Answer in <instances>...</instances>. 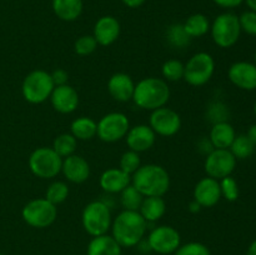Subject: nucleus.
I'll return each mask as SVG.
<instances>
[{
	"instance_id": "obj_1",
	"label": "nucleus",
	"mask_w": 256,
	"mask_h": 255,
	"mask_svg": "<svg viewBox=\"0 0 256 255\" xmlns=\"http://www.w3.org/2000/svg\"><path fill=\"white\" fill-rule=\"evenodd\" d=\"M148 229V222L139 212L122 210L112 222V236L122 248L139 244Z\"/></svg>"
},
{
	"instance_id": "obj_2",
	"label": "nucleus",
	"mask_w": 256,
	"mask_h": 255,
	"mask_svg": "<svg viewBox=\"0 0 256 255\" xmlns=\"http://www.w3.org/2000/svg\"><path fill=\"white\" fill-rule=\"evenodd\" d=\"M132 184L144 196H164L170 188V175L162 165H140L132 175Z\"/></svg>"
},
{
	"instance_id": "obj_3",
	"label": "nucleus",
	"mask_w": 256,
	"mask_h": 255,
	"mask_svg": "<svg viewBox=\"0 0 256 255\" xmlns=\"http://www.w3.org/2000/svg\"><path fill=\"white\" fill-rule=\"evenodd\" d=\"M170 99V88L164 79L155 76L144 78L135 84L132 102L144 110L159 109L166 105Z\"/></svg>"
},
{
	"instance_id": "obj_4",
	"label": "nucleus",
	"mask_w": 256,
	"mask_h": 255,
	"mask_svg": "<svg viewBox=\"0 0 256 255\" xmlns=\"http://www.w3.org/2000/svg\"><path fill=\"white\" fill-rule=\"evenodd\" d=\"M54 88L50 72L38 69L30 72L22 80V92L30 104H42L49 99Z\"/></svg>"
},
{
	"instance_id": "obj_5",
	"label": "nucleus",
	"mask_w": 256,
	"mask_h": 255,
	"mask_svg": "<svg viewBox=\"0 0 256 255\" xmlns=\"http://www.w3.org/2000/svg\"><path fill=\"white\" fill-rule=\"evenodd\" d=\"M82 222L85 232L92 238L106 234L112 228V210L102 200H94L82 210Z\"/></svg>"
},
{
	"instance_id": "obj_6",
	"label": "nucleus",
	"mask_w": 256,
	"mask_h": 255,
	"mask_svg": "<svg viewBox=\"0 0 256 255\" xmlns=\"http://www.w3.org/2000/svg\"><path fill=\"white\" fill-rule=\"evenodd\" d=\"M29 169L40 179H52L62 172V158L54 152L52 148H36L28 159Z\"/></svg>"
},
{
	"instance_id": "obj_7",
	"label": "nucleus",
	"mask_w": 256,
	"mask_h": 255,
	"mask_svg": "<svg viewBox=\"0 0 256 255\" xmlns=\"http://www.w3.org/2000/svg\"><path fill=\"white\" fill-rule=\"evenodd\" d=\"M210 32L215 44L222 49L234 46L242 34L239 16L232 12L218 15L210 25Z\"/></svg>"
},
{
	"instance_id": "obj_8",
	"label": "nucleus",
	"mask_w": 256,
	"mask_h": 255,
	"mask_svg": "<svg viewBox=\"0 0 256 255\" xmlns=\"http://www.w3.org/2000/svg\"><path fill=\"white\" fill-rule=\"evenodd\" d=\"M184 65V80L192 86H202L209 82L215 72L214 58L205 52L194 54Z\"/></svg>"
},
{
	"instance_id": "obj_9",
	"label": "nucleus",
	"mask_w": 256,
	"mask_h": 255,
	"mask_svg": "<svg viewBox=\"0 0 256 255\" xmlns=\"http://www.w3.org/2000/svg\"><path fill=\"white\" fill-rule=\"evenodd\" d=\"M22 216L30 226L44 229L55 222L58 216V208L56 205L48 202L45 198H38L24 205Z\"/></svg>"
},
{
	"instance_id": "obj_10",
	"label": "nucleus",
	"mask_w": 256,
	"mask_h": 255,
	"mask_svg": "<svg viewBox=\"0 0 256 255\" xmlns=\"http://www.w3.org/2000/svg\"><path fill=\"white\" fill-rule=\"evenodd\" d=\"M129 129V119L124 112H109L96 122V136L104 142H116L126 136Z\"/></svg>"
},
{
	"instance_id": "obj_11",
	"label": "nucleus",
	"mask_w": 256,
	"mask_h": 255,
	"mask_svg": "<svg viewBox=\"0 0 256 255\" xmlns=\"http://www.w3.org/2000/svg\"><path fill=\"white\" fill-rule=\"evenodd\" d=\"M236 162L238 160L229 149H214L205 158V172L208 176L222 180V178L232 174L236 166Z\"/></svg>"
},
{
	"instance_id": "obj_12",
	"label": "nucleus",
	"mask_w": 256,
	"mask_h": 255,
	"mask_svg": "<svg viewBox=\"0 0 256 255\" xmlns=\"http://www.w3.org/2000/svg\"><path fill=\"white\" fill-rule=\"evenodd\" d=\"M179 232L169 225H160L154 228L148 236V245L150 250L159 254H172L180 246Z\"/></svg>"
},
{
	"instance_id": "obj_13",
	"label": "nucleus",
	"mask_w": 256,
	"mask_h": 255,
	"mask_svg": "<svg viewBox=\"0 0 256 255\" xmlns=\"http://www.w3.org/2000/svg\"><path fill=\"white\" fill-rule=\"evenodd\" d=\"M149 126L160 136H172L182 128V118L175 110L162 106L152 110L149 118Z\"/></svg>"
},
{
	"instance_id": "obj_14",
	"label": "nucleus",
	"mask_w": 256,
	"mask_h": 255,
	"mask_svg": "<svg viewBox=\"0 0 256 255\" xmlns=\"http://www.w3.org/2000/svg\"><path fill=\"white\" fill-rule=\"evenodd\" d=\"M228 78L236 88L242 90L256 89V65L249 62H236L230 65Z\"/></svg>"
},
{
	"instance_id": "obj_15",
	"label": "nucleus",
	"mask_w": 256,
	"mask_h": 255,
	"mask_svg": "<svg viewBox=\"0 0 256 255\" xmlns=\"http://www.w3.org/2000/svg\"><path fill=\"white\" fill-rule=\"evenodd\" d=\"M192 196L195 202L202 205V208H212L222 198L219 180L210 176L200 179L195 185Z\"/></svg>"
},
{
	"instance_id": "obj_16",
	"label": "nucleus",
	"mask_w": 256,
	"mask_h": 255,
	"mask_svg": "<svg viewBox=\"0 0 256 255\" xmlns=\"http://www.w3.org/2000/svg\"><path fill=\"white\" fill-rule=\"evenodd\" d=\"M49 99L54 110L60 114H72L79 105V94L69 84L55 86Z\"/></svg>"
},
{
	"instance_id": "obj_17",
	"label": "nucleus",
	"mask_w": 256,
	"mask_h": 255,
	"mask_svg": "<svg viewBox=\"0 0 256 255\" xmlns=\"http://www.w3.org/2000/svg\"><path fill=\"white\" fill-rule=\"evenodd\" d=\"M122 26L116 18L112 15H105L99 18L94 25V32L92 36L96 40L98 45L102 46H109L112 42H115L119 38Z\"/></svg>"
},
{
	"instance_id": "obj_18",
	"label": "nucleus",
	"mask_w": 256,
	"mask_h": 255,
	"mask_svg": "<svg viewBox=\"0 0 256 255\" xmlns=\"http://www.w3.org/2000/svg\"><path fill=\"white\" fill-rule=\"evenodd\" d=\"M155 139H156V134L154 132V130L149 125L145 124H139L130 128L125 136L129 150L136 152L139 154L152 149V145L155 144Z\"/></svg>"
},
{
	"instance_id": "obj_19",
	"label": "nucleus",
	"mask_w": 256,
	"mask_h": 255,
	"mask_svg": "<svg viewBox=\"0 0 256 255\" xmlns=\"http://www.w3.org/2000/svg\"><path fill=\"white\" fill-rule=\"evenodd\" d=\"M62 172L68 182L82 184L90 176V165L82 156L72 154L62 159Z\"/></svg>"
},
{
	"instance_id": "obj_20",
	"label": "nucleus",
	"mask_w": 256,
	"mask_h": 255,
	"mask_svg": "<svg viewBox=\"0 0 256 255\" xmlns=\"http://www.w3.org/2000/svg\"><path fill=\"white\" fill-rule=\"evenodd\" d=\"M135 82L132 76L125 72H115L108 82V92L112 99L120 102H126L132 100Z\"/></svg>"
},
{
	"instance_id": "obj_21",
	"label": "nucleus",
	"mask_w": 256,
	"mask_h": 255,
	"mask_svg": "<svg viewBox=\"0 0 256 255\" xmlns=\"http://www.w3.org/2000/svg\"><path fill=\"white\" fill-rule=\"evenodd\" d=\"M100 186L106 194H120L129 184L132 176L120 168H110L100 175Z\"/></svg>"
},
{
	"instance_id": "obj_22",
	"label": "nucleus",
	"mask_w": 256,
	"mask_h": 255,
	"mask_svg": "<svg viewBox=\"0 0 256 255\" xmlns=\"http://www.w3.org/2000/svg\"><path fill=\"white\" fill-rule=\"evenodd\" d=\"M235 136H236V132L229 122L214 124L209 134V139L215 149H229Z\"/></svg>"
},
{
	"instance_id": "obj_23",
	"label": "nucleus",
	"mask_w": 256,
	"mask_h": 255,
	"mask_svg": "<svg viewBox=\"0 0 256 255\" xmlns=\"http://www.w3.org/2000/svg\"><path fill=\"white\" fill-rule=\"evenodd\" d=\"M54 14L62 22H74L82 15L84 4L82 0H52Z\"/></svg>"
},
{
	"instance_id": "obj_24",
	"label": "nucleus",
	"mask_w": 256,
	"mask_h": 255,
	"mask_svg": "<svg viewBox=\"0 0 256 255\" xmlns=\"http://www.w3.org/2000/svg\"><path fill=\"white\" fill-rule=\"evenodd\" d=\"M88 255H122V246L112 235H99L88 245Z\"/></svg>"
},
{
	"instance_id": "obj_25",
	"label": "nucleus",
	"mask_w": 256,
	"mask_h": 255,
	"mask_svg": "<svg viewBox=\"0 0 256 255\" xmlns=\"http://www.w3.org/2000/svg\"><path fill=\"white\" fill-rule=\"evenodd\" d=\"M166 212V202L162 196H144L139 212L148 222H158Z\"/></svg>"
},
{
	"instance_id": "obj_26",
	"label": "nucleus",
	"mask_w": 256,
	"mask_h": 255,
	"mask_svg": "<svg viewBox=\"0 0 256 255\" xmlns=\"http://www.w3.org/2000/svg\"><path fill=\"white\" fill-rule=\"evenodd\" d=\"M70 134L76 140H90L96 136V122L89 116H80L72 120Z\"/></svg>"
},
{
	"instance_id": "obj_27",
	"label": "nucleus",
	"mask_w": 256,
	"mask_h": 255,
	"mask_svg": "<svg viewBox=\"0 0 256 255\" xmlns=\"http://www.w3.org/2000/svg\"><path fill=\"white\" fill-rule=\"evenodd\" d=\"M184 29L192 39L194 38H202L210 32V22L206 15L202 12L190 15L184 22Z\"/></svg>"
},
{
	"instance_id": "obj_28",
	"label": "nucleus",
	"mask_w": 256,
	"mask_h": 255,
	"mask_svg": "<svg viewBox=\"0 0 256 255\" xmlns=\"http://www.w3.org/2000/svg\"><path fill=\"white\" fill-rule=\"evenodd\" d=\"M144 200V195L136 189L132 184H129L120 192V204L124 210L139 212L140 205Z\"/></svg>"
},
{
	"instance_id": "obj_29",
	"label": "nucleus",
	"mask_w": 256,
	"mask_h": 255,
	"mask_svg": "<svg viewBox=\"0 0 256 255\" xmlns=\"http://www.w3.org/2000/svg\"><path fill=\"white\" fill-rule=\"evenodd\" d=\"M229 150L232 152V154L234 155L235 159L244 160L254 154L255 145L250 142V139L248 138L246 134H242L235 136L234 142L230 145Z\"/></svg>"
},
{
	"instance_id": "obj_30",
	"label": "nucleus",
	"mask_w": 256,
	"mask_h": 255,
	"mask_svg": "<svg viewBox=\"0 0 256 255\" xmlns=\"http://www.w3.org/2000/svg\"><path fill=\"white\" fill-rule=\"evenodd\" d=\"M78 146V140L72 136L70 132H64V134L58 135L52 142V149L62 159L66 156H70L75 152Z\"/></svg>"
},
{
	"instance_id": "obj_31",
	"label": "nucleus",
	"mask_w": 256,
	"mask_h": 255,
	"mask_svg": "<svg viewBox=\"0 0 256 255\" xmlns=\"http://www.w3.org/2000/svg\"><path fill=\"white\" fill-rule=\"evenodd\" d=\"M166 40L175 49H184L192 42L182 24H172L166 29Z\"/></svg>"
},
{
	"instance_id": "obj_32",
	"label": "nucleus",
	"mask_w": 256,
	"mask_h": 255,
	"mask_svg": "<svg viewBox=\"0 0 256 255\" xmlns=\"http://www.w3.org/2000/svg\"><path fill=\"white\" fill-rule=\"evenodd\" d=\"M69 195V186L64 182H52L48 186L45 192V199L54 205H59L68 199Z\"/></svg>"
},
{
	"instance_id": "obj_33",
	"label": "nucleus",
	"mask_w": 256,
	"mask_h": 255,
	"mask_svg": "<svg viewBox=\"0 0 256 255\" xmlns=\"http://www.w3.org/2000/svg\"><path fill=\"white\" fill-rule=\"evenodd\" d=\"M185 65L178 59H170L162 64V74L168 82H179L184 79Z\"/></svg>"
},
{
	"instance_id": "obj_34",
	"label": "nucleus",
	"mask_w": 256,
	"mask_h": 255,
	"mask_svg": "<svg viewBox=\"0 0 256 255\" xmlns=\"http://www.w3.org/2000/svg\"><path fill=\"white\" fill-rule=\"evenodd\" d=\"M229 115L230 112L228 106L222 102H219V100H215V102H210L206 109V119L212 125L218 124V122H228Z\"/></svg>"
},
{
	"instance_id": "obj_35",
	"label": "nucleus",
	"mask_w": 256,
	"mask_h": 255,
	"mask_svg": "<svg viewBox=\"0 0 256 255\" xmlns=\"http://www.w3.org/2000/svg\"><path fill=\"white\" fill-rule=\"evenodd\" d=\"M142 165V160H140L139 152H132V150H128L120 158L119 168L125 172L126 174H129L132 176L135 172L140 168Z\"/></svg>"
},
{
	"instance_id": "obj_36",
	"label": "nucleus",
	"mask_w": 256,
	"mask_h": 255,
	"mask_svg": "<svg viewBox=\"0 0 256 255\" xmlns=\"http://www.w3.org/2000/svg\"><path fill=\"white\" fill-rule=\"evenodd\" d=\"M219 182L220 190H222V196L225 198L230 202H236L240 194L239 185H238L236 180L232 175H229V176L222 178V180H219Z\"/></svg>"
},
{
	"instance_id": "obj_37",
	"label": "nucleus",
	"mask_w": 256,
	"mask_h": 255,
	"mask_svg": "<svg viewBox=\"0 0 256 255\" xmlns=\"http://www.w3.org/2000/svg\"><path fill=\"white\" fill-rule=\"evenodd\" d=\"M98 48V42L92 35H82L74 42V52L80 56H86L94 52Z\"/></svg>"
},
{
	"instance_id": "obj_38",
	"label": "nucleus",
	"mask_w": 256,
	"mask_h": 255,
	"mask_svg": "<svg viewBox=\"0 0 256 255\" xmlns=\"http://www.w3.org/2000/svg\"><path fill=\"white\" fill-rule=\"evenodd\" d=\"M174 255H210V250L202 242H192L178 248Z\"/></svg>"
},
{
	"instance_id": "obj_39",
	"label": "nucleus",
	"mask_w": 256,
	"mask_h": 255,
	"mask_svg": "<svg viewBox=\"0 0 256 255\" xmlns=\"http://www.w3.org/2000/svg\"><path fill=\"white\" fill-rule=\"evenodd\" d=\"M240 28L242 32H246L248 35L256 36V12L248 10L239 16Z\"/></svg>"
},
{
	"instance_id": "obj_40",
	"label": "nucleus",
	"mask_w": 256,
	"mask_h": 255,
	"mask_svg": "<svg viewBox=\"0 0 256 255\" xmlns=\"http://www.w3.org/2000/svg\"><path fill=\"white\" fill-rule=\"evenodd\" d=\"M52 79L54 82L55 86H60V85L68 84V80H69V74H68L66 70L64 69H56L52 72Z\"/></svg>"
},
{
	"instance_id": "obj_41",
	"label": "nucleus",
	"mask_w": 256,
	"mask_h": 255,
	"mask_svg": "<svg viewBox=\"0 0 256 255\" xmlns=\"http://www.w3.org/2000/svg\"><path fill=\"white\" fill-rule=\"evenodd\" d=\"M198 149H199V152H202V154H210V152H212V150L215 149L214 146H212V142H210L209 138H202V139L198 142Z\"/></svg>"
},
{
	"instance_id": "obj_42",
	"label": "nucleus",
	"mask_w": 256,
	"mask_h": 255,
	"mask_svg": "<svg viewBox=\"0 0 256 255\" xmlns=\"http://www.w3.org/2000/svg\"><path fill=\"white\" fill-rule=\"evenodd\" d=\"M212 2L222 9H232V8L240 6L244 0H212Z\"/></svg>"
},
{
	"instance_id": "obj_43",
	"label": "nucleus",
	"mask_w": 256,
	"mask_h": 255,
	"mask_svg": "<svg viewBox=\"0 0 256 255\" xmlns=\"http://www.w3.org/2000/svg\"><path fill=\"white\" fill-rule=\"evenodd\" d=\"M122 4L126 5L130 9H136V8H140L142 5H144V2L146 0H122Z\"/></svg>"
},
{
	"instance_id": "obj_44",
	"label": "nucleus",
	"mask_w": 256,
	"mask_h": 255,
	"mask_svg": "<svg viewBox=\"0 0 256 255\" xmlns=\"http://www.w3.org/2000/svg\"><path fill=\"white\" fill-rule=\"evenodd\" d=\"M246 135H248V138H249V139H250V142H252V144L255 145V148H256V124L252 125V126L249 128V130H248Z\"/></svg>"
},
{
	"instance_id": "obj_45",
	"label": "nucleus",
	"mask_w": 256,
	"mask_h": 255,
	"mask_svg": "<svg viewBox=\"0 0 256 255\" xmlns=\"http://www.w3.org/2000/svg\"><path fill=\"white\" fill-rule=\"evenodd\" d=\"M189 210L192 212H199L200 210H202V205L192 199V202H190V204H189Z\"/></svg>"
},
{
	"instance_id": "obj_46",
	"label": "nucleus",
	"mask_w": 256,
	"mask_h": 255,
	"mask_svg": "<svg viewBox=\"0 0 256 255\" xmlns=\"http://www.w3.org/2000/svg\"><path fill=\"white\" fill-rule=\"evenodd\" d=\"M246 255H256V240H254V242L250 244Z\"/></svg>"
},
{
	"instance_id": "obj_47",
	"label": "nucleus",
	"mask_w": 256,
	"mask_h": 255,
	"mask_svg": "<svg viewBox=\"0 0 256 255\" xmlns=\"http://www.w3.org/2000/svg\"><path fill=\"white\" fill-rule=\"evenodd\" d=\"M244 2H246L249 10H252V12H256V0H244Z\"/></svg>"
},
{
	"instance_id": "obj_48",
	"label": "nucleus",
	"mask_w": 256,
	"mask_h": 255,
	"mask_svg": "<svg viewBox=\"0 0 256 255\" xmlns=\"http://www.w3.org/2000/svg\"><path fill=\"white\" fill-rule=\"evenodd\" d=\"M254 112H255V115H256V102H255V104H254Z\"/></svg>"
},
{
	"instance_id": "obj_49",
	"label": "nucleus",
	"mask_w": 256,
	"mask_h": 255,
	"mask_svg": "<svg viewBox=\"0 0 256 255\" xmlns=\"http://www.w3.org/2000/svg\"><path fill=\"white\" fill-rule=\"evenodd\" d=\"M254 58H255V62H254V64L256 65V50H255V56Z\"/></svg>"
},
{
	"instance_id": "obj_50",
	"label": "nucleus",
	"mask_w": 256,
	"mask_h": 255,
	"mask_svg": "<svg viewBox=\"0 0 256 255\" xmlns=\"http://www.w3.org/2000/svg\"><path fill=\"white\" fill-rule=\"evenodd\" d=\"M0 255H2V254H0Z\"/></svg>"
}]
</instances>
